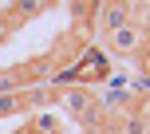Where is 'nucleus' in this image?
Listing matches in <instances>:
<instances>
[{"instance_id": "nucleus-2", "label": "nucleus", "mask_w": 150, "mask_h": 134, "mask_svg": "<svg viewBox=\"0 0 150 134\" xmlns=\"http://www.w3.org/2000/svg\"><path fill=\"white\" fill-rule=\"evenodd\" d=\"M127 16H130V12H127V4H122V0H115V4H111V8H107V12H103V28H107V32L122 28V24H130Z\"/></svg>"}, {"instance_id": "nucleus-6", "label": "nucleus", "mask_w": 150, "mask_h": 134, "mask_svg": "<svg viewBox=\"0 0 150 134\" xmlns=\"http://www.w3.org/2000/svg\"><path fill=\"white\" fill-rule=\"evenodd\" d=\"M142 114H146V118H150V99H146V103H142Z\"/></svg>"}, {"instance_id": "nucleus-3", "label": "nucleus", "mask_w": 150, "mask_h": 134, "mask_svg": "<svg viewBox=\"0 0 150 134\" xmlns=\"http://www.w3.org/2000/svg\"><path fill=\"white\" fill-rule=\"evenodd\" d=\"M24 106V99L20 95H12V91H0V114H16Z\"/></svg>"}, {"instance_id": "nucleus-5", "label": "nucleus", "mask_w": 150, "mask_h": 134, "mask_svg": "<svg viewBox=\"0 0 150 134\" xmlns=\"http://www.w3.org/2000/svg\"><path fill=\"white\" fill-rule=\"evenodd\" d=\"M142 75L150 79V51H146V59H142Z\"/></svg>"}, {"instance_id": "nucleus-4", "label": "nucleus", "mask_w": 150, "mask_h": 134, "mask_svg": "<svg viewBox=\"0 0 150 134\" xmlns=\"http://www.w3.org/2000/svg\"><path fill=\"white\" fill-rule=\"evenodd\" d=\"M44 4H47V0H20V4H16V8H20L24 16H32V12H40V8H44Z\"/></svg>"}, {"instance_id": "nucleus-1", "label": "nucleus", "mask_w": 150, "mask_h": 134, "mask_svg": "<svg viewBox=\"0 0 150 134\" xmlns=\"http://www.w3.org/2000/svg\"><path fill=\"white\" fill-rule=\"evenodd\" d=\"M138 44H142V32H138L134 24H122V28H115V32H111V47H115L119 55L138 51Z\"/></svg>"}]
</instances>
